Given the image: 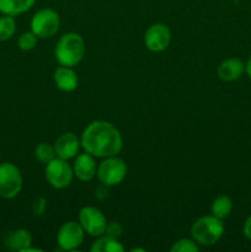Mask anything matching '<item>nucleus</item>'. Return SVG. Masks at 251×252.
Segmentation results:
<instances>
[{
    "mask_svg": "<svg viewBox=\"0 0 251 252\" xmlns=\"http://www.w3.org/2000/svg\"><path fill=\"white\" fill-rule=\"evenodd\" d=\"M80 143L83 149L95 158L115 157L122 150L123 140L120 130L110 122L94 121L84 129Z\"/></svg>",
    "mask_w": 251,
    "mask_h": 252,
    "instance_id": "nucleus-1",
    "label": "nucleus"
},
{
    "mask_svg": "<svg viewBox=\"0 0 251 252\" xmlns=\"http://www.w3.org/2000/svg\"><path fill=\"white\" fill-rule=\"evenodd\" d=\"M56 59L61 65L73 66L78 65L85 54V43L83 37L75 32H68L59 38L54 49Z\"/></svg>",
    "mask_w": 251,
    "mask_h": 252,
    "instance_id": "nucleus-2",
    "label": "nucleus"
},
{
    "mask_svg": "<svg viewBox=\"0 0 251 252\" xmlns=\"http://www.w3.org/2000/svg\"><path fill=\"white\" fill-rule=\"evenodd\" d=\"M224 223L213 214L197 219L191 228L192 239L198 245L211 246L218 243L224 234Z\"/></svg>",
    "mask_w": 251,
    "mask_h": 252,
    "instance_id": "nucleus-3",
    "label": "nucleus"
},
{
    "mask_svg": "<svg viewBox=\"0 0 251 252\" xmlns=\"http://www.w3.org/2000/svg\"><path fill=\"white\" fill-rule=\"evenodd\" d=\"M126 175H127V165L125 160L117 158V155L105 158L98 164L97 172H96V176L101 184L107 187L120 185L126 179Z\"/></svg>",
    "mask_w": 251,
    "mask_h": 252,
    "instance_id": "nucleus-4",
    "label": "nucleus"
},
{
    "mask_svg": "<svg viewBox=\"0 0 251 252\" xmlns=\"http://www.w3.org/2000/svg\"><path fill=\"white\" fill-rule=\"evenodd\" d=\"M61 26V17L53 9H41L32 16L31 31L38 38H49L58 32Z\"/></svg>",
    "mask_w": 251,
    "mask_h": 252,
    "instance_id": "nucleus-5",
    "label": "nucleus"
},
{
    "mask_svg": "<svg viewBox=\"0 0 251 252\" xmlns=\"http://www.w3.org/2000/svg\"><path fill=\"white\" fill-rule=\"evenodd\" d=\"M22 189V175L19 167L11 162L0 164V197L15 198Z\"/></svg>",
    "mask_w": 251,
    "mask_h": 252,
    "instance_id": "nucleus-6",
    "label": "nucleus"
},
{
    "mask_svg": "<svg viewBox=\"0 0 251 252\" xmlns=\"http://www.w3.org/2000/svg\"><path fill=\"white\" fill-rule=\"evenodd\" d=\"M73 176V167L68 164V160L54 158L46 165V179L53 189H62L68 187Z\"/></svg>",
    "mask_w": 251,
    "mask_h": 252,
    "instance_id": "nucleus-7",
    "label": "nucleus"
},
{
    "mask_svg": "<svg viewBox=\"0 0 251 252\" xmlns=\"http://www.w3.org/2000/svg\"><path fill=\"white\" fill-rule=\"evenodd\" d=\"M79 223L86 234L100 238L105 235L107 220L102 212L96 207H84L79 212Z\"/></svg>",
    "mask_w": 251,
    "mask_h": 252,
    "instance_id": "nucleus-8",
    "label": "nucleus"
},
{
    "mask_svg": "<svg viewBox=\"0 0 251 252\" xmlns=\"http://www.w3.org/2000/svg\"><path fill=\"white\" fill-rule=\"evenodd\" d=\"M84 235H85V231L81 228L80 223L66 221L59 228L58 234H57V241L62 250L73 251L83 244Z\"/></svg>",
    "mask_w": 251,
    "mask_h": 252,
    "instance_id": "nucleus-9",
    "label": "nucleus"
},
{
    "mask_svg": "<svg viewBox=\"0 0 251 252\" xmlns=\"http://www.w3.org/2000/svg\"><path fill=\"white\" fill-rule=\"evenodd\" d=\"M144 42L150 52H162L171 42V32L165 24H154L147 30Z\"/></svg>",
    "mask_w": 251,
    "mask_h": 252,
    "instance_id": "nucleus-10",
    "label": "nucleus"
},
{
    "mask_svg": "<svg viewBox=\"0 0 251 252\" xmlns=\"http://www.w3.org/2000/svg\"><path fill=\"white\" fill-rule=\"evenodd\" d=\"M54 150H56L57 158L69 160L76 157L79 149L81 147L80 139L74 133L66 132L59 135L54 142Z\"/></svg>",
    "mask_w": 251,
    "mask_h": 252,
    "instance_id": "nucleus-11",
    "label": "nucleus"
},
{
    "mask_svg": "<svg viewBox=\"0 0 251 252\" xmlns=\"http://www.w3.org/2000/svg\"><path fill=\"white\" fill-rule=\"evenodd\" d=\"M73 172L74 176L79 181H91L96 176V172H97V165H96L95 157L86 152L84 154H79L75 158V161H74Z\"/></svg>",
    "mask_w": 251,
    "mask_h": 252,
    "instance_id": "nucleus-12",
    "label": "nucleus"
},
{
    "mask_svg": "<svg viewBox=\"0 0 251 252\" xmlns=\"http://www.w3.org/2000/svg\"><path fill=\"white\" fill-rule=\"evenodd\" d=\"M245 73V63L239 58H229L218 66V76L223 81H235Z\"/></svg>",
    "mask_w": 251,
    "mask_h": 252,
    "instance_id": "nucleus-13",
    "label": "nucleus"
},
{
    "mask_svg": "<svg viewBox=\"0 0 251 252\" xmlns=\"http://www.w3.org/2000/svg\"><path fill=\"white\" fill-rule=\"evenodd\" d=\"M54 83L59 90L64 93H71L78 88L79 79L73 69L61 65L54 71Z\"/></svg>",
    "mask_w": 251,
    "mask_h": 252,
    "instance_id": "nucleus-14",
    "label": "nucleus"
},
{
    "mask_svg": "<svg viewBox=\"0 0 251 252\" xmlns=\"http://www.w3.org/2000/svg\"><path fill=\"white\" fill-rule=\"evenodd\" d=\"M32 245V235L26 229H16L7 234L5 239V246L11 251L22 252Z\"/></svg>",
    "mask_w": 251,
    "mask_h": 252,
    "instance_id": "nucleus-15",
    "label": "nucleus"
},
{
    "mask_svg": "<svg viewBox=\"0 0 251 252\" xmlns=\"http://www.w3.org/2000/svg\"><path fill=\"white\" fill-rule=\"evenodd\" d=\"M36 0H0V12L9 16H17L29 11Z\"/></svg>",
    "mask_w": 251,
    "mask_h": 252,
    "instance_id": "nucleus-16",
    "label": "nucleus"
},
{
    "mask_svg": "<svg viewBox=\"0 0 251 252\" xmlns=\"http://www.w3.org/2000/svg\"><path fill=\"white\" fill-rule=\"evenodd\" d=\"M234 204L233 201L229 196H225V194H221V196H218L211 204V213L213 214L214 217L219 219H225L230 216V213L233 212Z\"/></svg>",
    "mask_w": 251,
    "mask_h": 252,
    "instance_id": "nucleus-17",
    "label": "nucleus"
},
{
    "mask_svg": "<svg viewBox=\"0 0 251 252\" xmlns=\"http://www.w3.org/2000/svg\"><path fill=\"white\" fill-rule=\"evenodd\" d=\"M90 250L93 252H123L125 248L121 245L118 239L110 238L107 235H101L100 239L93 244Z\"/></svg>",
    "mask_w": 251,
    "mask_h": 252,
    "instance_id": "nucleus-18",
    "label": "nucleus"
},
{
    "mask_svg": "<svg viewBox=\"0 0 251 252\" xmlns=\"http://www.w3.org/2000/svg\"><path fill=\"white\" fill-rule=\"evenodd\" d=\"M16 31V21L14 16L2 15L0 16V42L9 41Z\"/></svg>",
    "mask_w": 251,
    "mask_h": 252,
    "instance_id": "nucleus-19",
    "label": "nucleus"
},
{
    "mask_svg": "<svg viewBox=\"0 0 251 252\" xmlns=\"http://www.w3.org/2000/svg\"><path fill=\"white\" fill-rule=\"evenodd\" d=\"M34 157L38 160L41 164H48L49 161L57 158L56 150H54L53 145H51L49 143L42 142L34 149Z\"/></svg>",
    "mask_w": 251,
    "mask_h": 252,
    "instance_id": "nucleus-20",
    "label": "nucleus"
},
{
    "mask_svg": "<svg viewBox=\"0 0 251 252\" xmlns=\"http://www.w3.org/2000/svg\"><path fill=\"white\" fill-rule=\"evenodd\" d=\"M37 38L38 37L33 33V32H25L21 36L19 37V41H17V46L21 51L29 52L32 51L34 47L37 46Z\"/></svg>",
    "mask_w": 251,
    "mask_h": 252,
    "instance_id": "nucleus-21",
    "label": "nucleus"
},
{
    "mask_svg": "<svg viewBox=\"0 0 251 252\" xmlns=\"http://www.w3.org/2000/svg\"><path fill=\"white\" fill-rule=\"evenodd\" d=\"M198 250V244L189 239H180L170 249L171 252H197Z\"/></svg>",
    "mask_w": 251,
    "mask_h": 252,
    "instance_id": "nucleus-22",
    "label": "nucleus"
},
{
    "mask_svg": "<svg viewBox=\"0 0 251 252\" xmlns=\"http://www.w3.org/2000/svg\"><path fill=\"white\" fill-rule=\"evenodd\" d=\"M47 207V201L44 197H37L32 204V213L36 217H41L44 213Z\"/></svg>",
    "mask_w": 251,
    "mask_h": 252,
    "instance_id": "nucleus-23",
    "label": "nucleus"
},
{
    "mask_svg": "<svg viewBox=\"0 0 251 252\" xmlns=\"http://www.w3.org/2000/svg\"><path fill=\"white\" fill-rule=\"evenodd\" d=\"M122 231H123L122 225H121L120 223H116V221H113V223L107 224L105 234L107 236H110V238L118 239L121 235H122Z\"/></svg>",
    "mask_w": 251,
    "mask_h": 252,
    "instance_id": "nucleus-24",
    "label": "nucleus"
},
{
    "mask_svg": "<svg viewBox=\"0 0 251 252\" xmlns=\"http://www.w3.org/2000/svg\"><path fill=\"white\" fill-rule=\"evenodd\" d=\"M243 233H244V235H245V238L249 239V240L251 241V216L248 217L245 220V223H244Z\"/></svg>",
    "mask_w": 251,
    "mask_h": 252,
    "instance_id": "nucleus-25",
    "label": "nucleus"
},
{
    "mask_svg": "<svg viewBox=\"0 0 251 252\" xmlns=\"http://www.w3.org/2000/svg\"><path fill=\"white\" fill-rule=\"evenodd\" d=\"M245 73L248 74L249 78L251 79V57L249 58V61L246 62V64H245Z\"/></svg>",
    "mask_w": 251,
    "mask_h": 252,
    "instance_id": "nucleus-26",
    "label": "nucleus"
},
{
    "mask_svg": "<svg viewBox=\"0 0 251 252\" xmlns=\"http://www.w3.org/2000/svg\"><path fill=\"white\" fill-rule=\"evenodd\" d=\"M135 251H140V252H145V250L144 249H132V250H130V252H135Z\"/></svg>",
    "mask_w": 251,
    "mask_h": 252,
    "instance_id": "nucleus-27",
    "label": "nucleus"
}]
</instances>
